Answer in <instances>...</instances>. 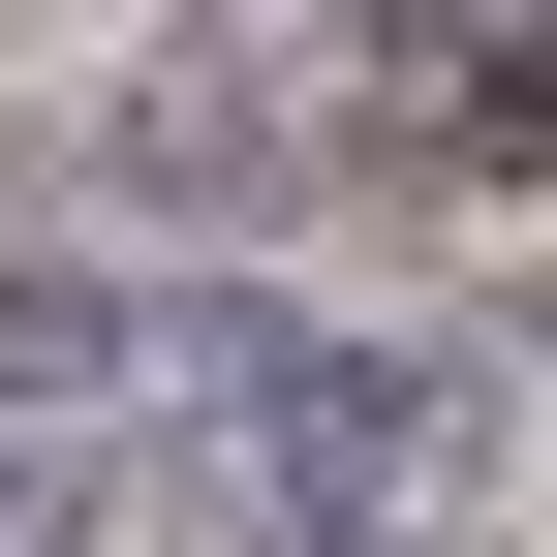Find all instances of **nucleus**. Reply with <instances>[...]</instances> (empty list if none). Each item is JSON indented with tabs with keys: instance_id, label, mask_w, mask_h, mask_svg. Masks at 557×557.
I'll list each match as a JSON object with an SVG mask.
<instances>
[{
	"instance_id": "nucleus-1",
	"label": "nucleus",
	"mask_w": 557,
	"mask_h": 557,
	"mask_svg": "<svg viewBox=\"0 0 557 557\" xmlns=\"http://www.w3.org/2000/svg\"><path fill=\"white\" fill-rule=\"evenodd\" d=\"M124 372H156L186 434H248L310 527H403V496H465V465H496V403H465L434 341H341V310H278V278H186V310H124Z\"/></svg>"
},
{
	"instance_id": "nucleus-2",
	"label": "nucleus",
	"mask_w": 557,
	"mask_h": 557,
	"mask_svg": "<svg viewBox=\"0 0 557 557\" xmlns=\"http://www.w3.org/2000/svg\"><path fill=\"white\" fill-rule=\"evenodd\" d=\"M94 372H124V278L32 248V278H0V403H94Z\"/></svg>"
}]
</instances>
